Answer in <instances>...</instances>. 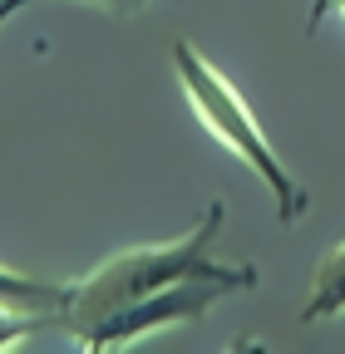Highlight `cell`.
I'll list each match as a JSON object with an SVG mask.
<instances>
[{
    "label": "cell",
    "mask_w": 345,
    "mask_h": 354,
    "mask_svg": "<svg viewBox=\"0 0 345 354\" xmlns=\"http://www.w3.org/2000/svg\"><path fill=\"white\" fill-rule=\"evenodd\" d=\"M222 216L227 207L212 202L202 212V221L193 232L172 236V241H153V246H134V251H118L109 256L104 266H94L84 281L64 286V300L55 310V330L64 335H89L99 320H109L114 310L134 305L163 286H178V281H193V276H212V281H227L237 290H251L256 281V266H227L212 256V236L222 232Z\"/></svg>",
    "instance_id": "cell-1"
},
{
    "label": "cell",
    "mask_w": 345,
    "mask_h": 354,
    "mask_svg": "<svg viewBox=\"0 0 345 354\" xmlns=\"http://www.w3.org/2000/svg\"><path fill=\"white\" fill-rule=\"evenodd\" d=\"M172 69H178L183 99H188V109L197 113V123H202L237 162H247L256 177H262V187H267L272 202H276V221H286V227H291V221H301V216H306V207H311V197H306V187L286 172V162L276 158L272 138L262 133V123L251 118L247 99L237 94V84H232L218 64H207L188 39H172Z\"/></svg>",
    "instance_id": "cell-2"
},
{
    "label": "cell",
    "mask_w": 345,
    "mask_h": 354,
    "mask_svg": "<svg viewBox=\"0 0 345 354\" xmlns=\"http://www.w3.org/2000/svg\"><path fill=\"white\" fill-rule=\"evenodd\" d=\"M222 295H237V286L227 281H212V276H193V281H178V286H163L134 305L114 310L109 320H99L89 335H79L74 344L89 349V354H109V349H128L134 339L153 335V330H168V325H188V320H202Z\"/></svg>",
    "instance_id": "cell-3"
},
{
    "label": "cell",
    "mask_w": 345,
    "mask_h": 354,
    "mask_svg": "<svg viewBox=\"0 0 345 354\" xmlns=\"http://www.w3.org/2000/svg\"><path fill=\"white\" fill-rule=\"evenodd\" d=\"M345 315V241H335L311 271V290L306 305H301V320L316 325V320H335Z\"/></svg>",
    "instance_id": "cell-4"
},
{
    "label": "cell",
    "mask_w": 345,
    "mask_h": 354,
    "mask_svg": "<svg viewBox=\"0 0 345 354\" xmlns=\"http://www.w3.org/2000/svg\"><path fill=\"white\" fill-rule=\"evenodd\" d=\"M60 300H64V286L35 281V276H20L10 266H0V310L6 315H50L55 320Z\"/></svg>",
    "instance_id": "cell-5"
},
{
    "label": "cell",
    "mask_w": 345,
    "mask_h": 354,
    "mask_svg": "<svg viewBox=\"0 0 345 354\" xmlns=\"http://www.w3.org/2000/svg\"><path fill=\"white\" fill-rule=\"evenodd\" d=\"M39 330H55V320L50 315H6L0 310V349H10V344H20L25 335H39Z\"/></svg>",
    "instance_id": "cell-6"
},
{
    "label": "cell",
    "mask_w": 345,
    "mask_h": 354,
    "mask_svg": "<svg viewBox=\"0 0 345 354\" xmlns=\"http://www.w3.org/2000/svg\"><path fill=\"white\" fill-rule=\"evenodd\" d=\"M94 6H104V10H114V15H128V10L148 6V0H94Z\"/></svg>",
    "instance_id": "cell-7"
},
{
    "label": "cell",
    "mask_w": 345,
    "mask_h": 354,
    "mask_svg": "<svg viewBox=\"0 0 345 354\" xmlns=\"http://www.w3.org/2000/svg\"><path fill=\"white\" fill-rule=\"evenodd\" d=\"M326 10H340V20H345V0H316V6H311V30H316V20Z\"/></svg>",
    "instance_id": "cell-8"
},
{
    "label": "cell",
    "mask_w": 345,
    "mask_h": 354,
    "mask_svg": "<svg viewBox=\"0 0 345 354\" xmlns=\"http://www.w3.org/2000/svg\"><path fill=\"white\" fill-rule=\"evenodd\" d=\"M25 6H30V0H0V25H6L10 15H20Z\"/></svg>",
    "instance_id": "cell-9"
}]
</instances>
